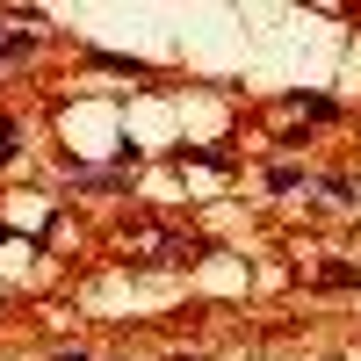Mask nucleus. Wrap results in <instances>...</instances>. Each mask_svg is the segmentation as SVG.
<instances>
[{
	"label": "nucleus",
	"instance_id": "nucleus-1",
	"mask_svg": "<svg viewBox=\"0 0 361 361\" xmlns=\"http://www.w3.org/2000/svg\"><path fill=\"white\" fill-rule=\"evenodd\" d=\"M15 145H22V137H15V123H8V116H0V166L15 159Z\"/></svg>",
	"mask_w": 361,
	"mask_h": 361
}]
</instances>
